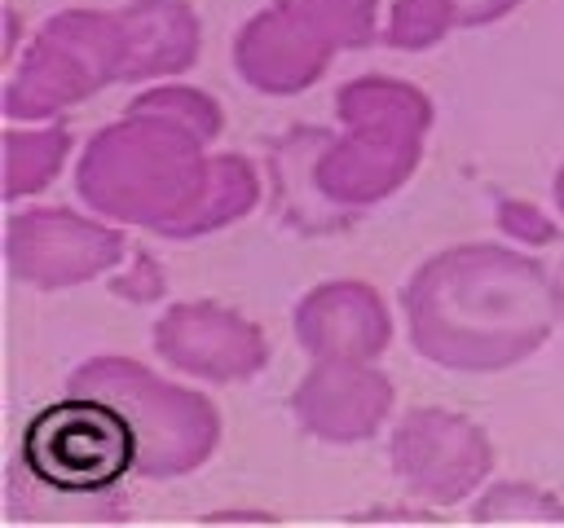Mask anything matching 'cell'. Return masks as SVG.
<instances>
[{"mask_svg": "<svg viewBox=\"0 0 564 528\" xmlns=\"http://www.w3.org/2000/svg\"><path fill=\"white\" fill-rule=\"evenodd\" d=\"M22 453L44 484L66 493H97L128 471L132 427L101 400H62L26 427Z\"/></svg>", "mask_w": 564, "mask_h": 528, "instance_id": "6da1fadb", "label": "cell"}]
</instances>
